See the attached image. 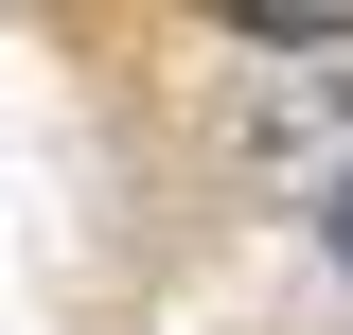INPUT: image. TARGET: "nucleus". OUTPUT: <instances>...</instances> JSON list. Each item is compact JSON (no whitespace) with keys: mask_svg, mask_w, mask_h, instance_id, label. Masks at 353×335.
Returning a JSON list of instances; mask_svg holds the SVG:
<instances>
[{"mask_svg":"<svg viewBox=\"0 0 353 335\" xmlns=\"http://www.w3.org/2000/svg\"><path fill=\"white\" fill-rule=\"evenodd\" d=\"M318 230H336V265H353V159H336V194H318Z\"/></svg>","mask_w":353,"mask_h":335,"instance_id":"obj_1","label":"nucleus"}]
</instances>
